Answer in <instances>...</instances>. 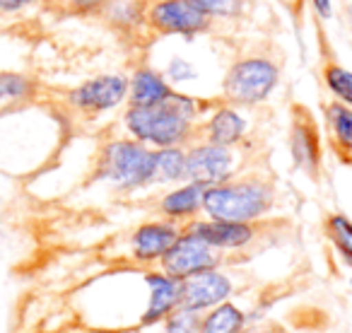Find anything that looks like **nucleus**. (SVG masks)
<instances>
[{"mask_svg":"<svg viewBox=\"0 0 352 333\" xmlns=\"http://www.w3.org/2000/svg\"><path fill=\"white\" fill-rule=\"evenodd\" d=\"M198 123V99L174 89L164 102L152 107H128L123 126L128 136L150 147L188 145Z\"/></svg>","mask_w":352,"mask_h":333,"instance_id":"f257e3e1","label":"nucleus"},{"mask_svg":"<svg viewBox=\"0 0 352 333\" xmlns=\"http://www.w3.org/2000/svg\"><path fill=\"white\" fill-rule=\"evenodd\" d=\"M275 193L268 182L258 177L230 179L225 184L208 186L203 193V213L212 220L256 222L273 208Z\"/></svg>","mask_w":352,"mask_h":333,"instance_id":"f03ea898","label":"nucleus"},{"mask_svg":"<svg viewBox=\"0 0 352 333\" xmlns=\"http://www.w3.org/2000/svg\"><path fill=\"white\" fill-rule=\"evenodd\" d=\"M97 174L118 191H138L155 184V147L135 138H116L99 155Z\"/></svg>","mask_w":352,"mask_h":333,"instance_id":"7ed1b4c3","label":"nucleus"},{"mask_svg":"<svg viewBox=\"0 0 352 333\" xmlns=\"http://www.w3.org/2000/svg\"><path fill=\"white\" fill-rule=\"evenodd\" d=\"M280 68L263 56L239 58L227 68L222 78V97L232 107H256L275 92Z\"/></svg>","mask_w":352,"mask_h":333,"instance_id":"20e7f679","label":"nucleus"},{"mask_svg":"<svg viewBox=\"0 0 352 333\" xmlns=\"http://www.w3.org/2000/svg\"><path fill=\"white\" fill-rule=\"evenodd\" d=\"M145 22L160 36L196 39L212 27V17L191 0H155L145 8Z\"/></svg>","mask_w":352,"mask_h":333,"instance_id":"39448f33","label":"nucleus"},{"mask_svg":"<svg viewBox=\"0 0 352 333\" xmlns=\"http://www.w3.org/2000/svg\"><path fill=\"white\" fill-rule=\"evenodd\" d=\"M222 256L217 249H212L208 241H203L198 235L184 227L179 239L171 244V249L160 259V270L176 280H186L203 270L220 268Z\"/></svg>","mask_w":352,"mask_h":333,"instance_id":"423d86ee","label":"nucleus"},{"mask_svg":"<svg viewBox=\"0 0 352 333\" xmlns=\"http://www.w3.org/2000/svg\"><path fill=\"white\" fill-rule=\"evenodd\" d=\"M236 152L234 147L217 142H193L186 147V182L201 184L203 189L234 179Z\"/></svg>","mask_w":352,"mask_h":333,"instance_id":"0eeeda50","label":"nucleus"},{"mask_svg":"<svg viewBox=\"0 0 352 333\" xmlns=\"http://www.w3.org/2000/svg\"><path fill=\"white\" fill-rule=\"evenodd\" d=\"M289 118H292L289 121V152H292L294 164L307 177L318 179L323 162V145L316 118H314L311 109L304 104H294Z\"/></svg>","mask_w":352,"mask_h":333,"instance_id":"6e6552de","label":"nucleus"},{"mask_svg":"<svg viewBox=\"0 0 352 333\" xmlns=\"http://www.w3.org/2000/svg\"><path fill=\"white\" fill-rule=\"evenodd\" d=\"M128 87H131V80L121 73L97 75V78L70 89L68 104L80 114L111 111L118 104L128 102Z\"/></svg>","mask_w":352,"mask_h":333,"instance_id":"1a4fd4ad","label":"nucleus"},{"mask_svg":"<svg viewBox=\"0 0 352 333\" xmlns=\"http://www.w3.org/2000/svg\"><path fill=\"white\" fill-rule=\"evenodd\" d=\"M232 292H234V283L230 275L217 268L203 270V273L182 280V307L188 312L206 314L217 304L227 302Z\"/></svg>","mask_w":352,"mask_h":333,"instance_id":"9d476101","label":"nucleus"},{"mask_svg":"<svg viewBox=\"0 0 352 333\" xmlns=\"http://www.w3.org/2000/svg\"><path fill=\"white\" fill-rule=\"evenodd\" d=\"M184 227L179 222L171 220H152V222H142L131 237V251L133 259L138 264H155L160 261L166 251L171 249L179 235H182Z\"/></svg>","mask_w":352,"mask_h":333,"instance_id":"9b49d317","label":"nucleus"},{"mask_svg":"<svg viewBox=\"0 0 352 333\" xmlns=\"http://www.w3.org/2000/svg\"><path fill=\"white\" fill-rule=\"evenodd\" d=\"M186 230L198 235L203 241L217 251H239L256 239L254 222H230V220H191L186 222Z\"/></svg>","mask_w":352,"mask_h":333,"instance_id":"f8f14e48","label":"nucleus"},{"mask_svg":"<svg viewBox=\"0 0 352 333\" xmlns=\"http://www.w3.org/2000/svg\"><path fill=\"white\" fill-rule=\"evenodd\" d=\"M147 307L140 316L142 326L162 323L174 309L182 307V280L171 278L164 270H147Z\"/></svg>","mask_w":352,"mask_h":333,"instance_id":"ddd939ff","label":"nucleus"},{"mask_svg":"<svg viewBox=\"0 0 352 333\" xmlns=\"http://www.w3.org/2000/svg\"><path fill=\"white\" fill-rule=\"evenodd\" d=\"M323 121H326V136L333 155L342 164L352 166V107L331 99L323 107Z\"/></svg>","mask_w":352,"mask_h":333,"instance_id":"4468645a","label":"nucleus"},{"mask_svg":"<svg viewBox=\"0 0 352 333\" xmlns=\"http://www.w3.org/2000/svg\"><path fill=\"white\" fill-rule=\"evenodd\" d=\"M246 131H249V121L241 116L239 107L225 104V107L215 109L203 123V140L234 147L244 140Z\"/></svg>","mask_w":352,"mask_h":333,"instance_id":"2eb2a0df","label":"nucleus"},{"mask_svg":"<svg viewBox=\"0 0 352 333\" xmlns=\"http://www.w3.org/2000/svg\"><path fill=\"white\" fill-rule=\"evenodd\" d=\"M203 193H206V189L193 182H184L182 186L171 189L160 201L162 217H166L171 222H179V225L196 220V215L203 211Z\"/></svg>","mask_w":352,"mask_h":333,"instance_id":"dca6fc26","label":"nucleus"},{"mask_svg":"<svg viewBox=\"0 0 352 333\" xmlns=\"http://www.w3.org/2000/svg\"><path fill=\"white\" fill-rule=\"evenodd\" d=\"M128 80H131V87H128V107H152V104L164 102L176 89L166 83V78L160 70L150 68V65L135 68Z\"/></svg>","mask_w":352,"mask_h":333,"instance_id":"f3484780","label":"nucleus"},{"mask_svg":"<svg viewBox=\"0 0 352 333\" xmlns=\"http://www.w3.org/2000/svg\"><path fill=\"white\" fill-rule=\"evenodd\" d=\"M246 321L249 319L236 304L222 302L217 307H212L210 312L203 314L198 333H244Z\"/></svg>","mask_w":352,"mask_h":333,"instance_id":"a211bd4d","label":"nucleus"},{"mask_svg":"<svg viewBox=\"0 0 352 333\" xmlns=\"http://www.w3.org/2000/svg\"><path fill=\"white\" fill-rule=\"evenodd\" d=\"M186 182V145L157 147L155 150V184Z\"/></svg>","mask_w":352,"mask_h":333,"instance_id":"6ab92c4d","label":"nucleus"},{"mask_svg":"<svg viewBox=\"0 0 352 333\" xmlns=\"http://www.w3.org/2000/svg\"><path fill=\"white\" fill-rule=\"evenodd\" d=\"M323 85L326 89L338 99V102L352 107V70H347L345 65H340L338 61H326L323 63Z\"/></svg>","mask_w":352,"mask_h":333,"instance_id":"aec40b11","label":"nucleus"},{"mask_svg":"<svg viewBox=\"0 0 352 333\" xmlns=\"http://www.w3.org/2000/svg\"><path fill=\"white\" fill-rule=\"evenodd\" d=\"M36 92L34 80L22 73H0V104H20L32 99Z\"/></svg>","mask_w":352,"mask_h":333,"instance_id":"412c9836","label":"nucleus"},{"mask_svg":"<svg viewBox=\"0 0 352 333\" xmlns=\"http://www.w3.org/2000/svg\"><path fill=\"white\" fill-rule=\"evenodd\" d=\"M109 0H44V8L58 17L102 15Z\"/></svg>","mask_w":352,"mask_h":333,"instance_id":"4be33fe9","label":"nucleus"},{"mask_svg":"<svg viewBox=\"0 0 352 333\" xmlns=\"http://www.w3.org/2000/svg\"><path fill=\"white\" fill-rule=\"evenodd\" d=\"M326 232H328V239L338 249V254L347 261V266H352V222L345 215H340V213L328 215Z\"/></svg>","mask_w":352,"mask_h":333,"instance_id":"5701e85b","label":"nucleus"},{"mask_svg":"<svg viewBox=\"0 0 352 333\" xmlns=\"http://www.w3.org/2000/svg\"><path fill=\"white\" fill-rule=\"evenodd\" d=\"M162 75L166 78V83L171 85V87H182V85L186 83H193V80L198 78V70L196 65L191 63L188 58H184V56H171L169 63H166L164 70H160Z\"/></svg>","mask_w":352,"mask_h":333,"instance_id":"b1692460","label":"nucleus"},{"mask_svg":"<svg viewBox=\"0 0 352 333\" xmlns=\"http://www.w3.org/2000/svg\"><path fill=\"white\" fill-rule=\"evenodd\" d=\"M162 323H164V326H162V333H198L201 314L179 307V309H174Z\"/></svg>","mask_w":352,"mask_h":333,"instance_id":"393cba45","label":"nucleus"},{"mask_svg":"<svg viewBox=\"0 0 352 333\" xmlns=\"http://www.w3.org/2000/svg\"><path fill=\"white\" fill-rule=\"evenodd\" d=\"M191 3H196L201 10H206L208 15L212 17V20H227V17H236L241 15V10H244L246 0H191Z\"/></svg>","mask_w":352,"mask_h":333,"instance_id":"a878e982","label":"nucleus"},{"mask_svg":"<svg viewBox=\"0 0 352 333\" xmlns=\"http://www.w3.org/2000/svg\"><path fill=\"white\" fill-rule=\"evenodd\" d=\"M309 6L318 15V20L328 22L333 17V0H309Z\"/></svg>","mask_w":352,"mask_h":333,"instance_id":"bb28decb","label":"nucleus"},{"mask_svg":"<svg viewBox=\"0 0 352 333\" xmlns=\"http://www.w3.org/2000/svg\"><path fill=\"white\" fill-rule=\"evenodd\" d=\"M36 0H0V12H17L34 6Z\"/></svg>","mask_w":352,"mask_h":333,"instance_id":"cd10ccee","label":"nucleus"},{"mask_svg":"<svg viewBox=\"0 0 352 333\" xmlns=\"http://www.w3.org/2000/svg\"><path fill=\"white\" fill-rule=\"evenodd\" d=\"M342 15H345V25H347V30H350V34H352V0H350V3H345V10H342Z\"/></svg>","mask_w":352,"mask_h":333,"instance_id":"c85d7f7f","label":"nucleus"}]
</instances>
